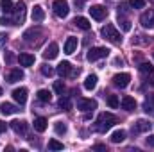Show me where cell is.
<instances>
[{
	"mask_svg": "<svg viewBox=\"0 0 154 152\" xmlns=\"http://www.w3.org/2000/svg\"><path fill=\"white\" fill-rule=\"evenodd\" d=\"M59 108L65 109V111H70V109H72V102H70V99H68V97H61V99H59Z\"/></svg>",
	"mask_w": 154,
	"mask_h": 152,
	"instance_id": "83f0119b",
	"label": "cell"
},
{
	"mask_svg": "<svg viewBox=\"0 0 154 152\" xmlns=\"http://www.w3.org/2000/svg\"><path fill=\"white\" fill-rule=\"evenodd\" d=\"M0 7H2V11H4L5 14L13 13V9H14V5H13L11 0H2V2H0Z\"/></svg>",
	"mask_w": 154,
	"mask_h": 152,
	"instance_id": "4316f807",
	"label": "cell"
},
{
	"mask_svg": "<svg viewBox=\"0 0 154 152\" xmlns=\"http://www.w3.org/2000/svg\"><path fill=\"white\" fill-rule=\"evenodd\" d=\"M108 56H109V48H106V47H91V48L88 50L86 59L93 63V61H99V59L108 57Z\"/></svg>",
	"mask_w": 154,
	"mask_h": 152,
	"instance_id": "3957f363",
	"label": "cell"
},
{
	"mask_svg": "<svg viewBox=\"0 0 154 152\" xmlns=\"http://www.w3.org/2000/svg\"><path fill=\"white\" fill-rule=\"evenodd\" d=\"M11 127H13V131L16 132V134H27V122L25 120H14V122H11Z\"/></svg>",
	"mask_w": 154,
	"mask_h": 152,
	"instance_id": "4fadbf2b",
	"label": "cell"
},
{
	"mask_svg": "<svg viewBox=\"0 0 154 152\" xmlns=\"http://www.w3.org/2000/svg\"><path fill=\"white\" fill-rule=\"evenodd\" d=\"M13 99H14L20 106H23V104L27 102V88H16V90L13 91Z\"/></svg>",
	"mask_w": 154,
	"mask_h": 152,
	"instance_id": "7c38bea8",
	"label": "cell"
},
{
	"mask_svg": "<svg viewBox=\"0 0 154 152\" xmlns=\"http://www.w3.org/2000/svg\"><path fill=\"white\" fill-rule=\"evenodd\" d=\"M129 5L133 9H143L145 7V0H129Z\"/></svg>",
	"mask_w": 154,
	"mask_h": 152,
	"instance_id": "836d02e7",
	"label": "cell"
},
{
	"mask_svg": "<svg viewBox=\"0 0 154 152\" xmlns=\"http://www.w3.org/2000/svg\"><path fill=\"white\" fill-rule=\"evenodd\" d=\"M77 109H79V111H93V109H97V100H91V99H79V100H77Z\"/></svg>",
	"mask_w": 154,
	"mask_h": 152,
	"instance_id": "9c48e42d",
	"label": "cell"
},
{
	"mask_svg": "<svg viewBox=\"0 0 154 152\" xmlns=\"http://www.w3.org/2000/svg\"><path fill=\"white\" fill-rule=\"evenodd\" d=\"M100 34H102L104 39H108V41H111V43H115V45H120V43H122L120 32L116 31L115 25H111V23H106V25L100 29Z\"/></svg>",
	"mask_w": 154,
	"mask_h": 152,
	"instance_id": "7a4b0ae2",
	"label": "cell"
},
{
	"mask_svg": "<svg viewBox=\"0 0 154 152\" xmlns=\"http://www.w3.org/2000/svg\"><path fill=\"white\" fill-rule=\"evenodd\" d=\"M77 45H79V39L75 36H70V38L66 39V43H65V54H74Z\"/></svg>",
	"mask_w": 154,
	"mask_h": 152,
	"instance_id": "2e32d148",
	"label": "cell"
},
{
	"mask_svg": "<svg viewBox=\"0 0 154 152\" xmlns=\"http://www.w3.org/2000/svg\"><path fill=\"white\" fill-rule=\"evenodd\" d=\"M125 140V131L124 129H118V131H115L113 134H111V141L113 143H120V141H124Z\"/></svg>",
	"mask_w": 154,
	"mask_h": 152,
	"instance_id": "cb8c5ba5",
	"label": "cell"
},
{
	"mask_svg": "<svg viewBox=\"0 0 154 152\" xmlns=\"http://www.w3.org/2000/svg\"><path fill=\"white\" fill-rule=\"evenodd\" d=\"M36 97H38L39 102H50V99H52V93H50L48 90H39Z\"/></svg>",
	"mask_w": 154,
	"mask_h": 152,
	"instance_id": "d4e9b609",
	"label": "cell"
},
{
	"mask_svg": "<svg viewBox=\"0 0 154 152\" xmlns=\"http://www.w3.org/2000/svg\"><path fill=\"white\" fill-rule=\"evenodd\" d=\"M54 72H56V70H54L52 66H48V65H43V66H41V74H43L45 77H52Z\"/></svg>",
	"mask_w": 154,
	"mask_h": 152,
	"instance_id": "e575fe53",
	"label": "cell"
},
{
	"mask_svg": "<svg viewBox=\"0 0 154 152\" xmlns=\"http://www.w3.org/2000/svg\"><path fill=\"white\" fill-rule=\"evenodd\" d=\"M115 123H116V116L115 114L100 113L99 114V118H97V122H95V131H99V132H106V131H109Z\"/></svg>",
	"mask_w": 154,
	"mask_h": 152,
	"instance_id": "6da1fadb",
	"label": "cell"
},
{
	"mask_svg": "<svg viewBox=\"0 0 154 152\" xmlns=\"http://www.w3.org/2000/svg\"><path fill=\"white\" fill-rule=\"evenodd\" d=\"M20 109L14 106V104H9V102H4L2 106H0V113L2 114H5V116H9V114H14V113H18Z\"/></svg>",
	"mask_w": 154,
	"mask_h": 152,
	"instance_id": "ffe728a7",
	"label": "cell"
},
{
	"mask_svg": "<svg viewBox=\"0 0 154 152\" xmlns=\"http://www.w3.org/2000/svg\"><path fill=\"white\" fill-rule=\"evenodd\" d=\"M0 95H2V88H0Z\"/></svg>",
	"mask_w": 154,
	"mask_h": 152,
	"instance_id": "f6af8a7d",
	"label": "cell"
},
{
	"mask_svg": "<svg viewBox=\"0 0 154 152\" xmlns=\"http://www.w3.org/2000/svg\"><path fill=\"white\" fill-rule=\"evenodd\" d=\"M52 9H54V14L57 18H66L68 13H70V7H68V2L66 0H54Z\"/></svg>",
	"mask_w": 154,
	"mask_h": 152,
	"instance_id": "277c9868",
	"label": "cell"
},
{
	"mask_svg": "<svg viewBox=\"0 0 154 152\" xmlns=\"http://www.w3.org/2000/svg\"><path fill=\"white\" fill-rule=\"evenodd\" d=\"M131 82V75L129 74H116L113 75V84L116 88H127Z\"/></svg>",
	"mask_w": 154,
	"mask_h": 152,
	"instance_id": "30bf717a",
	"label": "cell"
},
{
	"mask_svg": "<svg viewBox=\"0 0 154 152\" xmlns=\"http://www.w3.org/2000/svg\"><path fill=\"white\" fill-rule=\"evenodd\" d=\"M149 75H151V79H149V82H151V86H154V72H152V74H149Z\"/></svg>",
	"mask_w": 154,
	"mask_h": 152,
	"instance_id": "b9f144b4",
	"label": "cell"
},
{
	"mask_svg": "<svg viewBox=\"0 0 154 152\" xmlns=\"http://www.w3.org/2000/svg\"><path fill=\"white\" fill-rule=\"evenodd\" d=\"M82 2H84V0H75V4H77V5H82Z\"/></svg>",
	"mask_w": 154,
	"mask_h": 152,
	"instance_id": "ee69618b",
	"label": "cell"
},
{
	"mask_svg": "<svg viewBox=\"0 0 154 152\" xmlns=\"http://www.w3.org/2000/svg\"><path fill=\"white\" fill-rule=\"evenodd\" d=\"M57 54H59V47H57V43H50V45L45 48L43 57L50 61V59H56V57H57Z\"/></svg>",
	"mask_w": 154,
	"mask_h": 152,
	"instance_id": "8fae6325",
	"label": "cell"
},
{
	"mask_svg": "<svg viewBox=\"0 0 154 152\" xmlns=\"http://www.w3.org/2000/svg\"><path fill=\"white\" fill-rule=\"evenodd\" d=\"M88 11H90V14H91L93 20H104L108 16V9L104 5H91Z\"/></svg>",
	"mask_w": 154,
	"mask_h": 152,
	"instance_id": "ba28073f",
	"label": "cell"
},
{
	"mask_svg": "<svg viewBox=\"0 0 154 152\" xmlns=\"http://www.w3.org/2000/svg\"><path fill=\"white\" fill-rule=\"evenodd\" d=\"M56 72H57L61 77H75L77 74H79V70L75 72L68 61H63V63H59V65H57V68H56Z\"/></svg>",
	"mask_w": 154,
	"mask_h": 152,
	"instance_id": "5b68a950",
	"label": "cell"
},
{
	"mask_svg": "<svg viewBox=\"0 0 154 152\" xmlns=\"http://www.w3.org/2000/svg\"><path fill=\"white\" fill-rule=\"evenodd\" d=\"M118 22H120V25H122V31H125V32L131 31V22H129L127 18H124V16L118 14Z\"/></svg>",
	"mask_w": 154,
	"mask_h": 152,
	"instance_id": "f546056e",
	"label": "cell"
},
{
	"mask_svg": "<svg viewBox=\"0 0 154 152\" xmlns=\"http://www.w3.org/2000/svg\"><path fill=\"white\" fill-rule=\"evenodd\" d=\"M23 79V70H20V68H13L11 72H9V75H7V82H18V81H22Z\"/></svg>",
	"mask_w": 154,
	"mask_h": 152,
	"instance_id": "d6986e66",
	"label": "cell"
},
{
	"mask_svg": "<svg viewBox=\"0 0 154 152\" xmlns=\"http://www.w3.org/2000/svg\"><path fill=\"white\" fill-rule=\"evenodd\" d=\"M5 127H7V125H5V123L0 120V134H2V132H5Z\"/></svg>",
	"mask_w": 154,
	"mask_h": 152,
	"instance_id": "60d3db41",
	"label": "cell"
},
{
	"mask_svg": "<svg viewBox=\"0 0 154 152\" xmlns=\"http://www.w3.org/2000/svg\"><path fill=\"white\" fill-rule=\"evenodd\" d=\"M138 68H140V72H142V74H152V72H154V68H152V65H151V63H142Z\"/></svg>",
	"mask_w": 154,
	"mask_h": 152,
	"instance_id": "d6a6232c",
	"label": "cell"
},
{
	"mask_svg": "<svg viewBox=\"0 0 154 152\" xmlns=\"http://www.w3.org/2000/svg\"><path fill=\"white\" fill-rule=\"evenodd\" d=\"M122 109H125V111H134V109H136V100H134L133 97L125 95V97L122 99Z\"/></svg>",
	"mask_w": 154,
	"mask_h": 152,
	"instance_id": "ac0fdd59",
	"label": "cell"
},
{
	"mask_svg": "<svg viewBox=\"0 0 154 152\" xmlns=\"http://www.w3.org/2000/svg\"><path fill=\"white\" fill-rule=\"evenodd\" d=\"M147 145H149V147H154V134H151V136L147 138Z\"/></svg>",
	"mask_w": 154,
	"mask_h": 152,
	"instance_id": "ab89813d",
	"label": "cell"
},
{
	"mask_svg": "<svg viewBox=\"0 0 154 152\" xmlns=\"http://www.w3.org/2000/svg\"><path fill=\"white\" fill-rule=\"evenodd\" d=\"M47 127H48V122H47V118H43V116L34 118V129H36L38 132H45V131H47Z\"/></svg>",
	"mask_w": 154,
	"mask_h": 152,
	"instance_id": "44dd1931",
	"label": "cell"
},
{
	"mask_svg": "<svg viewBox=\"0 0 154 152\" xmlns=\"http://www.w3.org/2000/svg\"><path fill=\"white\" fill-rule=\"evenodd\" d=\"M48 149L50 150H63V143L57 141V140H50L48 141Z\"/></svg>",
	"mask_w": 154,
	"mask_h": 152,
	"instance_id": "4dcf8cb0",
	"label": "cell"
},
{
	"mask_svg": "<svg viewBox=\"0 0 154 152\" xmlns=\"http://www.w3.org/2000/svg\"><path fill=\"white\" fill-rule=\"evenodd\" d=\"M140 23L143 29H154V9L145 11L142 16H140Z\"/></svg>",
	"mask_w": 154,
	"mask_h": 152,
	"instance_id": "52a82bcc",
	"label": "cell"
},
{
	"mask_svg": "<svg viewBox=\"0 0 154 152\" xmlns=\"http://www.w3.org/2000/svg\"><path fill=\"white\" fill-rule=\"evenodd\" d=\"M13 13H14V20H13V25L23 23V20H25V4H23V2L16 4V5H14V9H13Z\"/></svg>",
	"mask_w": 154,
	"mask_h": 152,
	"instance_id": "8992f818",
	"label": "cell"
},
{
	"mask_svg": "<svg viewBox=\"0 0 154 152\" xmlns=\"http://www.w3.org/2000/svg\"><path fill=\"white\" fill-rule=\"evenodd\" d=\"M151 127H152L151 122H147V120H138V122L133 125V132H145V131H149Z\"/></svg>",
	"mask_w": 154,
	"mask_h": 152,
	"instance_id": "9a60e30c",
	"label": "cell"
},
{
	"mask_svg": "<svg viewBox=\"0 0 154 152\" xmlns=\"http://www.w3.org/2000/svg\"><path fill=\"white\" fill-rule=\"evenodd\" d=\"M143 111L154 116V100H152V99H149V100H145V102H143Z\"/></svg>",
	"mask_w": 154,
	"mask_h": 152,
	"instance_id": "f1b7e54d",
	"label": "cell"
},
{
	"mask_svg": "<svg viewBox=\"0 0 154 152\" xmlns=\"http://www.w3.org/2000/svg\"><path fill=\"white\" fill-rule=\"evenodd\" d=\"M0 25H13V20H9V18H0Z\"/></svg>",
	"mask_w": 154,
	"mask_h": 152,
	"instance_id": "8d00e7d4",
	"label": "cell"
},
{
	"mask_svg": "<svg viewBox=\"0 0 154 152\" xmlns=\"http://www.w3.org/2000/svg\"><path fill=\"white\" fill-rule=\"evenodd\" d=\"M97 81H99V77L95 75V74L88 75V77H86V81H84V88H86L88 91H91V90L97 86Z\"/></svg>",
	"mask_w": 154,
	"mask_h": 152,
	"instance_id": "603a6c76",
	"label": "cell"
},
{
	"mask_svg": "<svg viewBox=\"0 0 154 152\" xmlns=\"http://www.w3.org/2000/svg\"><path fill=\"white\" fill-rule=\"evenodd\" d=\"M108 106H109V108H113V109L120 106V100H118V97H116V95H109V97H108Z\"/></svg>",
	"mask_w": 154,
	"mask_h": 152,
	"instance_id": "1f68e13d",
	"label": "cell"
},
{
	"mask_svg": "<svg viewBox=\"0 0 154 152\" xmlns=\"http://www.w3.org/2000/svg\"><path fill=\"white\" fill-rule=\"evenodd\" d=\"M18 63H20L22 66H32V65H34V56H32V54L23 52V54H20V56H18Z\"/></svg>",
	"mask_w": 154,
	"mask_h": 152,
	"instance_id": "e0dca14e",
	"label": "cell"
},
{
	"mask_svg": "<svg viewBox=\"0 0 154 152\" xmlns=\"http://www.w3.org/2000/svg\"><path fill=\"white\" fill-rule=\"evenodd\" d=\"M54 131H56V134H66V131H68V127H66V123L65 122H56L54 123Z\"/></svg>",
	"mask_w": 154,
	"mask_h": 152,
	"instance_id": "484cf974",
	"label": "cell"
},
{
	"mask_svg": "<svg viewBox=\"0 0 154 152\" xmlns=\"http://www.w3.org/2000/svg\"><path fill=\"white\" fill-rule=\"evenodd\" d=\"M74 25H75L77 29H81V31H90V29H91L90 20L84 18V16H77L75 20H74Z\"/></svg>",
	"mask_w": 154,
	"mask_h": 152,
	"instance_id": "5bb4252c",
	"label": "cell"
},
{
	"mask_svg": "<svg viewBox=\"0 0 154 152\" xmlns=\"http://www.w3.org/2000/svg\"><path fill=\"white\" fill-rule=\"evenodd\" d=\"M122 63H124V61H122L120 57H116V59H115V65H122Z\"/></svg>",
	"mask_w": 154,
	"mask_h": 152,
	"instance_id": "7bdbcfd3",
	"label": "cell"
},
{
	"mask_svg": "<svg viewBox=\"0 0 154 152\" xmlns=\"http://www.w3.org/2000/svg\"><path fill=\"white\" fill-rule=\"evenodd\" d=\"M54 91L59 93V95H63V91H65V84H63V81H56V82H54Z\"/></svg>",
	"mask_w": 154,
	"mask_h": 152,
	"instance_id": "d590c367",
	"label": "cell"
},
{
	"mask_svg": "<svg viewBox=\"0 0 154 152\" xmlns=\"http://www.w3.org/2000/svg\"><path fill=\"white\" fill-rule=\"evenodd\" d=\"M7 38H9L7 34H4V32H0V47H4V43L7 41Z\"/></svg>",
	"mask_w": 154,
	"mask_h": 152,
	"instance_id": "74e56055",
	"label": "cell"
},
{
	"mask_svg": "<svg viewBox=\"0 0 154 152\" xmlns=\"http://www.w3.org/2000/svg\"><path fill=\"white\" fill-rule=\"evenodd\" d=\"M93 150H106V145H100V143H97V145H93Z\"/></svg>",
	"mask_w": 154,
	"mask_h": 152,
	"instance_id": "f35d334b",
	"label": "cell"
},
{
	"mask_svg": "<svg viewBox=\"0 0 154 152\" xmlns=\"http://www.w3.org/2000/svg\"><path fill=\"white\" fill-rule=\"evenodd\" d=\"M32 20H34L36 23H39V22L45 20V11H43L41 5H34V9H32Z\"/></svg>",
	"mask_w": 154,
	"mask_h": 152,
	"instance_id": "7402d4cb",
	"label": "cell"
}]
</instances>
